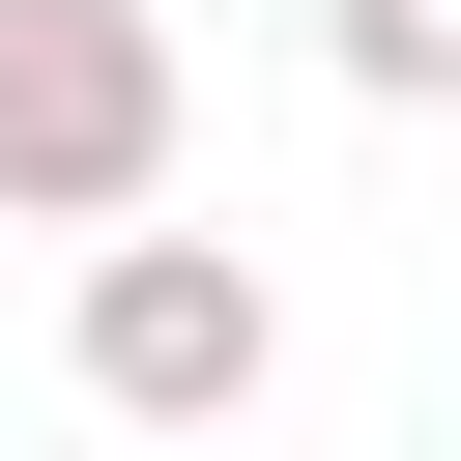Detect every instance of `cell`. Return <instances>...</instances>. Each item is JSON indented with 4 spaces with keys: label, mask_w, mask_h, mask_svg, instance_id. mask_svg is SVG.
Returning <instances> with one entry per match:
<instances>
[{
    "label": "cell",
    "mask_w": 461,
    "mask_h": 461,
    "mask_svg": "<svg viewBox=\"0 0 461 461\" xmlns=\"http://www.w3.org/2000/svg\"><path fill=\"white\" fill-rule=\"evenodd\" d=\"M173 0H0V202L29 230H144L173 202Z\"/></svg>",
    "instance_id": "6da1fadb"
},
{
    "label": "cell",
    "mask_w": 461,
    "mask_h": 461,
    "mask_svg": "<svg viewBox=\"0 0 461 461\" xmlns=\"http://www.w3.org/2000/svg\"><path fill=\"white\" fill-rule=\"evenodd\" d=\"M58 346H86L115 432H230V403L288 375V288H259L230 230H86V317H58Z\"/></svg>",
    "instance_id": "7a4b0ae2"
},
{
    "label": "cell",
    "mask_w": 461,
    "mask_h": 461,
    "mask_svg": "<svg viewBox=\"0 0 461 461\" xmlns=\"http://www.w3.org/2000/svg\"><path fill=\"white\" fill-rule=\"evenodd\" d=\"M317 58H346L375 115H432V86H461V0H317Z\"/></svg>",
    "instance_id": "3957f363"
}]
</instances>
